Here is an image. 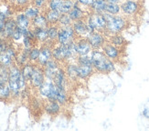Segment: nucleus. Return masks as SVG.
I'll return each mask as SVG.
<instances>
[{
	"label": "nucleus",
	"instance_id": "f257e3e1",
	"mask_svg": "<svg viewBox=\"0 0 149 131\" xmlns=\"http://www.w3.org/2000/svg\"><path fill=\"white\" fill-rule=\"evenodd\" d=\"M90 57L95 72L102 74H110L115 71L114 61L108 58L102 49H93Z\"/></svg>",
	"mask_w": 149,
	"mask_h": 131
},
{
	"label": "nucleus",
	"instance_id": "f03ea898",
	"mask_svg": "<svg viewBox=\"0 0 149 131\" xmlns=\"http://www.w3.org/2000/svg\"><path fill=\"white\" fill-rule=\"evenodd\" d=\"M106 19V29L103 33L106 37L114 34H120L127 28V17L123 15H111L108 13H103Z\"/></svg>",
	"mask_w": 149,
	"mask_h": 131
},
{
	"label": "nucleus",
	"instance_id": "7ed1b4c3",
	"mask_svg": "<svg viewBox=\"0 0 149 131\" xmlns=\"http://www.w3.org/2000/svg\"><path fill=\"white\" fill-rule=\"evenodd\" d=\"M21 68L14 64L9 68V77H8V86L11 90V97L17 98L21 95V88H20V82H21Z\"/></svg>",
	"mask_w": 149,
	"mask_h": 131
},
{
	"label": "nucleus",
	"instance_id": "20e7f679",
	"mask_svg": "<svg viewBox=\"0 0 149 131\" xmlns=\"http://www.w3.org/2000/svg\"><path fill=\"white\" fill-rule=\"evenodd\" d=\"M86 22L92 32L97 31L104 33L106 29V19L104 14H98V13L91 12L86 17Z\"/></svg>",
	"mask_w": 149,
	"mask_h": 131
},
{
	"label": "nucleus",
	"instance_id": "39448f33",
	"mask_svg": "<svg viewBox=\"0 0 149 131\" xmlns=\"http://www.w3.org/2000/svg\"><path fill=\"white\" fill-rule=\"evenodd\" d=\"M40 95L46 98L47 100H56L57 86L55 85L53 79L46 78L42 85L38 88Z\"/></svg>",
	"mask_w": 149,
	"mask_h": 131
},
{
	"label": "nucleus",
	"instance_id": "423d86ee",
	"mask_svg": "<svg viewBox=\"0 0 149 131\" xmlns=\"http://www.w3.org/2000/svg\"><path fill=\"white\" fill-rule=\"evenodd\" d=\"M121 14L125 17H131L137 14L141 8L138 0H124L121 4Z\"/></svg>",
	"mask_w": 149,
	"mask_h": 131
},
{
	"label": "nucleus",
	"instance_id": "0eeeda50",
	"mask_svg": "<svg viewBox=\"0 0 149 131\" xmlns=\"http://www.w3.org/2000/svg\"><path fill=\"white\" fill-rule=\"evenodd\" d=\"M77 39V35L72 28V26L66 28H60L59 35L57 38V43L60 45H67Z\"/></svg>",
	"mask_w": 149,
	"mask_h": 131
},
{
	"label": "nucleus",
	"instance_id": "6e6552de",
	"mask_svg": "<svg viewBox=\"0 0 149 131\" xmlns=\"http://www.w3.org/2000/svg\"><path fill=\"white\" fill-rule=\"evenodd\" d=\"M72 28L77 35V38H87L92 33V30L90 29L85 19L73 21Z\"/></svg>",
	"mask_w": 149,
	"mask_h": 131
},
{
	"label": "nucleus",
	"instance_id": "1a4fd4ad",
	"mask_svg": "<svg viewBox=\"0 0 149 131\" xmlns=\"http://www.w3.org/2000/svg\"><path fill=\"white\" fill-rule=\"evenodd\" d=\"M90 45L92 46L93 49H102V46L107 41L106 36L102 32H92L87 37Z\"/></svg>",
	"mask_w": 149,
	"mask_h": 131
},
{
	"label": "nucleus",
	"instance_id": "9d476101",
	"mask_svg": "<svg viewBox=\"0 0 149 131\" xmlns=\"http://www.w3.org/2000/svg\"><path fill=\"white\" fill-rule=\"evenodd\" d=\"M102 50L108 58H110V59L114 62L117 61L121 57V48L115 47V46L111 44L108 40L102 46Z\"/></svg>",
	"mask_w": 149,
	"mask_h": 131
},
{
	"label": "nucleus",
	"instance_id": "9b49d317",
	"mask_svg": "<svg viewBox=\"0 0 149 131\" xmlns=\"http://www.w3.org/2000/svg\"><path fill=\"white\" fill-rule=\"evenodd\" d=\"M52 58V47L48 43H44V45L40 47V53L37 64L43 68Z\"/></svg>",
	"mask_w": 149,
	"mask_h": 131
},
{
	"label": "nucleus",
	"instance_id": "f8f14e48",
	"mask_svg": "<svg viewBox=\"0 0 149 131\" xmlns=\"http://www.w3.org/2000/svg\"><path fill=\"white\" fill-rule=\"evenodd\" d=\"M45 79H46V77H45V74H44L43 68L40 67V66H38V64H36L33 74H32V77H31L30 85L33 88L38 89L42 85Z\"/></svg>",
	"mask_w": 149,
	"mask_h": 131
},
{
	"label": "nucleus",
	"instance_id": "ddd939ff",
	"mask_svg": "<svg viewBox=\"0 0 149 131\" xmlns=\"http://www.w3.org/2000/svg\"><path fill=\"white\" fill-rule=\"evenodd\" d=\"M17 28V26L15 18H13V17L8 18L5 22L4 29L0 31V38L10 40L12 34L14 33Z\"/></svg>",
	"mask_w": 149,
	"mask_h": 131
},
{
	"label": "nucleus",
	"instance_id": "4468645a",
	"mask_svg": "<svg viewBox=\"0 0 149 131\" xmlns=\"http://www.w3.org/2000/svg\"><path fill=\"white\" fill-rule=\"evenodd\" d=\"M75 48L78 56H87L93 51L92 46L87 38H77L75 40Z\"/></svg>",
	"mask_w": 149,
	"mask_h": 131
},
{
	"label": "nucleus",
	"instance_id": "2eb2a0df",
	"mask_svg": "<svg viewBox=\"0 0 149 131\" xmlns=\"http://www.w3.org/2000/svg\"><path fill=\"white\" fill-rule=\"evenodd\" d=\"M90 11L83 8L82 6H81L78 3L75 2L72 9L69 12V16L72 18V21H77V20H81V19H86L88 15L90 14Z\"/></svg>",
	"mask_w": 149,
	"mask_h": 131
},
{
	"label": "nucleus",
	"instance_id": "dca6fc26",
	"mask_svg": "<svg viewBox=\"0 0 149 131\" xmlns=\"http://www.w3.org/2000/svg\"><path fill=\"white\" fill-rule=\"evenodd\" d=\"M52 57L60 63L67 60V48L66 45H60L56 43L52 47Z\"/></svg>",
	"mask_w": 149,
	"mask_h": 131
},
{
	"label": "nucleus",
	"instance_id": "f3484780",
	"mask_svg": "<svg viewBox=\"0 0 149 131\" xmlns=\"http://www.w3.org/2000/svg\"><path fill=\"white\" fill-rule=\"evenodd\" d=\"M60 62H58L57 60H55L54 58L50 59L46 65L43 67L44 69V74L46 78H49V79H53V77L55 76V74L57 73V71L59 70L60 67Z\"/></svg>",
	"mask_w": 149,
	"mask_h": 131
},
{
	"label": "nucleus",
	"instance_id": "a211bd4d",
	"mask_svg": "<svg viewBox=\"0 0 149 131\" xmlns=\"http://www.w3.org/2000/svg\"><path fill=\"white\" fill-rule=\"evenodd\" d=\"M68 80L69 79L67 77L65 69H63L62 68H60L53 77V81H54L55 85L58 88H61L66 89L67 85H68Z\"/></svg>",
	"mask_w": 149,
	"mask_h": 131
},
{
	"label": "nucleus",
	"instance_id": "6ab92c4d",
	"mask_svg": "<svg viewBox=\"0 0 149 131\" xmlns=\"http://www.w3.org/2000/svg\"><path fill=\"white\" fill-rule=\"evenodd\" d=\"M95 72L93 65H78V78L87 79Z\"/></svg>",
	"mask_w": 149,
	"mask_h": 131
},
{
	"label": "nucleus",
	"instance_id": "aec40b11",
	"mask_svg": "<svg viewBox=\"0 0 149 131\" xmlns=\"http://www.w3.org/2000/svg\"><path fill=\"white\" fill-rule=\"evenodd\" d=\"M17 26L21 29H27V28H31V19L29 18L27 16L24 14V12L22 13H18V14L16 15V17H14Z\"/></svg>",
	"mask_w": 149,
	"mask_h": 131
},
{
	"label": "nucleus",
	"instance_id": "412c9836",
	"mask_svg": "<svg viewBox=\"0 0 149 131\" xmlns=\"http://www.w3.org/2000/svg\"><path fill=\"white\" fill-rule=\"evenodd\" d=\"M45 111L50 116H56L61 112V105L57 100H48L44 107Z\"/></svg>",
	"mask_w": 149,
	"mask_h": 131
},
{
	"label": "nucleus",
	"instance_id": "4be33fe9",
	"mask_svg": "<svg viewBox=\"0 0 149 131\" xmlns=\"http://www.w3.org/2000/svg\"><path fill=\"white\" fill-rule=\"evenodd\" d=\"M68 79L75 81L78 79V64L76 62H69L65 68Z\"/></svg>",
	"mask_w": 149,
	"mask_h": 131
},
{
	"label": "nucleus",
	"instance_id": "5701e85b",
	"mask_svg": "<svg viewBox=\"0 0 149 131\" xmlns=\"http://www.w3.org/2000/svg\"><path fill=\"white\" fill-rule=\"evenodd\" d=\"M49 26L46 17H45L44 13H40V15H38L36 17L31 19V28H47Z\"/></svg>",
	"mask_w": 149,
	"mask_h": 131
},
{
	"label": "nucleus",
	"instance_id": "b1692460",
	"mask_svg": "<svg viewBox=\"0 0 149 131\" xmlns=\"http://www.w3.org/2000/svg\"><path fill=\"white\" fill-rule=\"evenodd\" d=\"M44 15L46 17L47 20L49 25H57L58 21H59V18L61 15V13L60 11L57 10H51L49 8H46L44 10Z\"/></svg>",
	"mask_w": 149,
	"mask_h": 131
},
{
	"label": "nucleus",
	"instance_id": "393cba45",
	"mask_svg": "<svg viewBox=\"0 0 149 131\" xmlns=\"http://www.w3.org/2000/svg\"><path fill=\"white\" fill-rule=\"evenodd\" d=\"M31 28L33 29L36 40L38 43L44 44L48 41L49 37H48L47 28Z\"/></svg>",
	"mask_w": 149,
	"mask_h": 131
},
{
	"label": "nucleus",
	"instance_id": "a878e982",
	"mask_svg": "<svg viewBox=\"0 0 149 131\" xmlns=\"http://www.w3.org/2000/svg\"><path fill=\"white\" fill-rule=\"evenodd\" d=\"M35 66H36V64L29 62V63L25 64L24 66H22V67H21V74H22V76L24 77V78L28 83H30L31 77H32V74H33Z\"/></svg>",
	"mask_w": 149,
	"mask_h": 131
},
{
	"label": "nucleus",
	"instance_id": "bb28decb",
	"mask_svg": "<svg viewBox=\"0 0 149 131\" xmlns=\"http://www.w3.org/2000/svg\"><path fill=\"white\" fill-rule=\"evenodd\" d=\"M106 5V0H94L92 6L90 8V11L93 13H98V14H103V13H105Z\"/></svg>",
	"mask_w": 149,
	"mask_h": 131
},
{
	"label": "nucleus",
	"instance_id": "cd10ccee",
	"mask_svg": "<svg viewBox=\"0 0 149 131\" xmlns=\"http://www.w3.org/2000/svg\"><path fill=\"white\" fill-rule=\"evenodd\" d=\"M59 29H60V27L58 25H49V26L47 28L48 37H49V39L47 42L57 43V38H58V35H59Z\"/></svg>",
	"mask_w": 149,
	"mask_h": 131
},
{
	"label": "nucleus",
	"instance_id": "c85d7f7f",
	"mask_svg": "<svg viewBox=\"0 0 149 131\" xmlns=\"http://www.w3.org/2000/svg\"><path fill=\"white\" fill-rule=\"evenodd\" d=\"M108 39L107 40L113 44L115 47H117L119 48H122L125 44V38L123 37L121 34H114V35H111L108 36Z\"/></svg>",
	"mask_w": 149,
	"mask_h": 131
},
{
	"label": "nucleus",
	"instance_id": "c756f323",
	"mask_svg": "<svg viewBox=\"0 0 149 131\" xmlns=\"http://www.w3.org/2000/svg\"><path fill=\"white\" fill-rule=\"evenodd\" d=\"M23 12H24V14L27 16L29 18L33 19L38 15H40V13L42 12V10L40 8H37L36 6L31 4V5H29V6H26V8H24V10H23Z\"/></svg>",
	"mask_w": 149,
	"mask_h": 131
},
{
	"label": "nucleus",
	"instance_id": "7c9ffc66",
	"mask_svg": "<svg viewBox=\"0 0 149 131\" xmlns=\"http://www.w3.org/2000/svg\"><path fill=\"white\" fill-rule=\"evenodd\" d=\"M56 100L59 102L61 106L66 105L68 102V94H67V90L61 88H58L57 87V93H56Z\"/></svg>",
	"mask_w": 149,
	"mask_h": 131
},
{
	"label": "nucleus",
	"instance_id": "2f4dec72",
	"mask_svg": "<svg viewBox=\"0 0 149 131\" xmlns=\"http://www.w3.org/2000/svg\"><path fill=\"white\" fill-rule=\"evenodd\" d=\"M40 47H38V46H34L29 50V62L33 63V64H37L38 57H40Z\"/></svg>",
	"mask_w": 149,
	"mask_h": 131
},
{
	"label": "nucleus",
	"instance_id": "473e14b6",
	"mask_svg": "<svg viewBox=\"0 0 149 131\" xmlns=\"http://www.w3.org/2000/svg\"><path fill=\"white\" fill-rule=\"evenodd\" d=\"M72 23L73 21L72 20V18L70 17L68 14H61L57 25L60 28H66V27H70V26H72Z\"/></svg>",
	"mask_w": 149,
	"mask_h": 131
},
{
	"label": "nucleus",
	"instance_id": "72a5a7b5",
	"mask_svg": "<svg viewBox=\"0 0 149 131\" xmlns=\"http://www.w3.org/2000/svg\"><path fill=\"white\" fill-rule=\"evenodd\" d=\"M23 37H24L23 30L17 27V28H16V30L14 31V33L12 34V37H11V39H10V40H11V42H13L14 44H19V43H21V44H22Z\"/></svg>",
	"mask_w": 149,
	"mask_h": 131
},
{
	"label": "nucleus",
	"instance_id": "f704fd0d",
	"mask_svg": "<svg viewBox=\"0 0 149 131\" xmlns=\"http://www.w3.org/2000/svg\"><path fill=\"white\" fill-rule=\"evenodd\" d=\"M105 13L111 15H120L121 14V6L120 4H111L107 3L105 8Z\"/></svg>",
	"mask_w": 149,
	"mask_h": 131
},
{
	"label": "nucleus",
	"instance_id": "c9c22d12",
	"mask_svg": "<svg viewBox=\"0 0 149 131\" xmlns=\"http://www.w3.org/2000/svg\"><path fill=\"white\" fill-rule=\"evenodd\" d=\"M11 97V90L8 83L0 84V99H8Z\"/></svg>",
	"mask_w": 149,
	"mask_h": 131
},
{
	"label": "nucleus",
	"instance_id": "e433bc0d",
	"mask_svg": "<svg viewBox=\"0 0 149 131\" xmlns=\"http://www.w3.org/2000/svg\"><path fill=\"white\" fill-rule=\"evenodd\" d=\"M75 4V0H63L60 12L61 14H69V12L72 9Z\"/></svg>",
	"mask_w": 149,
	"mask_h": 131
},
{
	"label": "nucleus",
	"instance_id": "4c0bfd02",
	"mask_svg": "<svg viewBox=\"0 0 149 131\" xmlns=\"http://www.w3.org/2000/svg\"><path fill=\"white\" fill-rule=\"evenodd\" d=\"M9 68L0 65V84H5L8 82Z\"/></svg>",
	"mask_w": 149,
	"mask_h": 131
},
{
	"label": "nucleus",
	"instance_id": "58836bf2",
	"mask_svg": "<svg viewBox=\"0 0 149 131\" xmlns=\"http://www.w3.org/2000/svg\"><path fill=\"white\" fill-rule=\"evenodd\" d=\"M62 3H63V0H49L47 8L51 9V10L60 11Z\"/></svg>",
	"mask_w": 149,
	"mask_h": 131
},
{
	"label": "nucleus",
	"instance_id": "ea45409f",
	"mask_svg": "<svg viewBox=\"0 0 149 131\" xmlns=\"http://www.w3.org/2000/svg\"><path fill=\"white\" fill-rule=\"evenodd\" d=\"M76 63L78 65H93L92 58H91L90 55H87V56H78Z\"/></svg>",
	"mask_w": 149,
	"mask_h": 131
},
{
	"label": "nucleus",
	"instance_id": "a19ab883",
	"mask_svg": "<svg viewBox=\"0 0 149 131\" xmlns=\"http://www.w3.org/2000/svg\"><path fill=\"white\" fill-rule=\"evenodd\" d=\"M75 2L79 4L83 8H85L90 11V8L92 6L94 0H75ZM91 12V11H90Z\"/></svg>",
	"mask_w": 149,
	"mask_h": 131
},
{
	"label": "nucleus",
	"instance_id": "79ce46f5",
	"mask_svg": "<svg viewBox=\"0 0 149 131\" xmlns=\"http://www.w3.org/2000/svg\"><path fill=\"white\" fill-rule=\"evenodd\" d=\"M48 1L49 0H33L32 1V5L36 6L37 8H40L41 10L42 9H46L47 8L46 6H48Z\"/></svg>",
	"mask_w": 149,
	"mask_h": 131
},
{
	"label": "nucleus",
	"instance_id": "37998d69",
	"mask_svg": "<svg viewBox=\"0 0 149 131\" xmlns=\"http://www.w3.org/2000/svg\"><path fill=\"white\" fill-rule=\"evenodd\" d=\"M11 44V40L8 39H0V53L5 52Z\"/></svg>",
	"mask_w": 149,
	"mask_h": 131
},
{
	"label": "nucleus",
	"instance_id": "c03bdc74",
	"mask_svg": "<svg viewBox=\"0 0 149 131\" xmlns=\"http://www.w3.org/2000/svg\"><path fill=\"white\" fill-rule=\"evenodd\" d=\"M13 2L17 6H21V8H26L29 5V0H13Z\"/></svg>",
	"mask_w": 149,
	"mask_h": 131
},
{
	"label": "nucleus",
	"instance_id": "a18cd8bd",
	"mask_svg": "<svg viewBox=\"0 0 149 131\" xmlns=\"http://www.w3.org/2000/svg\"><path fill=\"white\" fill-rule=\"evenodd\" d=\"M142 115L146 119H149V108H145L142 111Z\"/></svg>",
	"mask_w": 149,
	"mask_h": 131
},
{
	"label": "nucleus",
	"instance_id": "49530a36",
	"mask_svg": "<svg viewBox=\"0 0 149 131\" xmlns=\"http://www.w3.org/2000/svg\"><path fill=\"white\" fill-rule=\"evenodd\" d=\"M107 3H111V4H121L124 0H106Z\"/></svg>",
	"mask_w": 149,
	"mask_h": 131
},
{
	"label": "nucleus",
	"instance_id": "de8ad7c7",
	"mask_svg": "<svg viewBox=\"0 0 149 131\" xmlns=\"http://www.w3.org/2000/svg\"><path fill=\"white\" fill-rule=\"evenodd\" d=\"M5 20L4 19H2L1 17H0V31L4 29V26H5Z\"/></svg>",
	"mask_w": 149,
	"mask_h": 131
},
{
	"label": "nucleus",
	"instance_id": "09e8293b",
	"mask_svg": "<svg viewBox=\"0 0 149 131\" xmlns=\"http://www.w3.org/2000/svg\"><path fill=\"white\" fill-rule=\"evenodd\" d=\"M0 39H1V38H0Z\"/></svg>",
	"mask_w": 149,
	"mask_h": 131
}]
</instances>
